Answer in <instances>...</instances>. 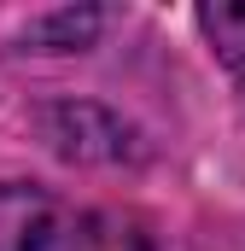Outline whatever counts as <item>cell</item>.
Masks as SVG:
<instances>
[{
  "label": "cell",
  "instance_id": "1",
  "mask_svg": "<svg viewBox=\"0 0 245 251\" xmlns=\"http://www.w3.org/2000/svg\"><path fill=\"white\" fill-rule=\"evenodd\" d=\"M0 251H152L140 216L76 204L47 187H0Z\"/></svg>",
  "mask_w": 245,
  "mask_h": 251
},
{
  "label": "cell",
  "instance_id": "2",
  "mask_svg": "<svg viewBox=\"0 0 245 251\" xmlns=\"http://www.w3.org/2000/svg\"><path fill=\"white\" fill-rule=\"evenodd\" d=\"M198 29L210 35L216 59L245 82V6H198Z\"/></svg>",
  "mask_w": 245,
  "mask_h": 251
}]
</instances>
